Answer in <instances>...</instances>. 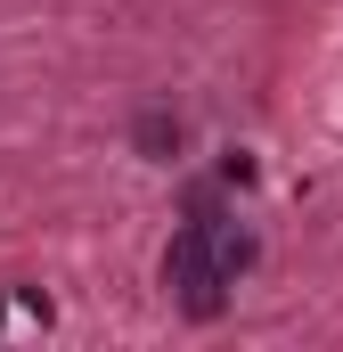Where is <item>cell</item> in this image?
Returning <instances> with one entry per match:
<instances>
[{
    "instance_id": "6da1fadb",
    "label": "cell",
    "mask_w": 343,
    "mask_h": 352,
    "mask_svg": "<svg viewBox=\"0 0 343 352\" xmlns=\"http://www.w3.org/2000/svg\"><path fill=\"white\" fill-rule=\"evenodd\" d=\"M131 148H139L147 164H172V156H180V115H172V107H147V115L131 123Z\"/></svg>"
}]
</instances>
